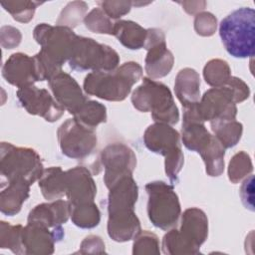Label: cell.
<instances>
[{
  "label": "cell",
  "instance_id": "d4e9b609",
  "mask_svg": "<svg viewBox=\"0 0 255 255\" xmlns=\"http://www.w3.org/2000/svg\"><path fill=\"white\" fill-rule=\"evenodd\" d=\"M181 133L184 146L199 154L209 146L214 138V135L207 130L204 124L198 122L182 123Z\"/></svg>",
  "mask_w": 255,
  "mask_h": 255
},
{
  "label": "cell",
  "instance_id": "e0dca14e",
  "mask_svg": "<svg viewBox=\"0 0 255 255\" xmlns=\"http://www.w3.org/2000/svg\"><path fill=\"white\" fill-rule=\"evenodd\" d=\"M2 76L7 83L21 89L39 82L34 57L18 52L12 54L2 67Z\"/></svg>",
  "mask_w": 255,
  "mask_h": 255
},
{
  "label": "cell",
  "instance_id": "8992f818",
  "mask_svg": "<svg viewBox=\"0 0 255 255\" xmlns=\"http://www.w3.org/2000/svg\"><path fill=\"white\" fill-rule=\"evenodd\" d=\"M0 153L1 188L17 179L33 184L42 176L43 162L35 149L2 141Z\"/></svg>",
  "mask_w": 255,
  "mask_h": 255
},
{
  "label": "cell",
  "instance_id": "7a4b0ae2",
  "mask_svg": "<svg viewBox=\"0 0 255 255\" xmlns=\"http://www.w3.org/2000/svg\"><path fill=\"white\" fill-rule=\"evenodd\" d=\"M142 77L141 66L133 61L126 62L112 71H93L84 80L86 94L102 100L124 101L132 86Z\"/></svg>",
  "mask_w": 255,
  "mask_h": 255
},
{
  "label": "cell",
  "instance_id": "2e32d148",
  "mask_svg": "<svg viewBox=\"0 0 255 255\" xmlns=\"http://www.w3.org/2000/svg\"><path fill=\"white\" fill-rule=\"evenodd\" d=\"M48 84L58 104L73 116L89 100L78 82L63 71L53 76L48 81Z\"/></svg>",
  "mask_w": 255,
  "mask_h": 255
},
{
  "label": "cell",
  "instance_id": "6da1fadb",
  "mask_svg": "<svg viewBox=\"0 0 255 255\" xmlns=\"http://www.w3.org/2000/svg\"><path fill=\"white\" fill-rule=\"evenodd\" d=\"M33 37L41 46L34 56L39 81H49L69 62L78 35L71 28L42 23L34 28Z\"/></svg>",
  "mask_w": 255,
  "mask_h": 255
},
{
  "label": "cell",
  "instance_id": "4dcf8cb0",
  "mask_svg": "<svg viewBox=\"0 0 255 255\" xmlns=\"http://www.w3.org/2000/svg\"><path fill=\"white\" fill-rule=\"evenodd\" d=\"M203 77L209 86L217 88L224 86L228 82L231 78V70L226 61L212 59L204 66Z\"/></svg>",
  "mask_w": 255,
  "mask_h": 255
},
{
  "label": "cell",
  "instance_id": "e575fe53",
  "mask_svg": "<svg viewBox=\"0 0 255 255\" xmlns=\"http://www.w3.org/2000/svg\"><path fill=\"white\" fill-rule=\"evenodd\" d=\"M84 24L91 32L113 35L114 23L100 7L94 8L86 15Z\"/></svg>",
  "mask_w": 255,
  "mask_h": 255
},
{
  "label": "cell",
  "instance_id": "7bdbcfd3",
  "mask_svg": "<svg viewBox=\"0 0 255 255\" xmlns=\"http://www.w3.org/2000/svg\"><path fill=\"white\" fill-rule=\"evenodd\" d=\"M240 196L244 206L254 211V176L252 174L243 181L240 188Z\"/></svg>",
  "mask_w": 255,
  "mask_h": 255
},
{
  "label": "cell",
  "instance_id": "9a60e30c",
  "mask_svg": "<svg viewBox=\"0 0 255 255\" xmlns=\"http://www.w3.org/2000/svg\"><path fill=\"white\" fill-rule=\"evenodd\" d=\"M64 237L62 226L48 228L44 225L28 222L22 231L23 254L49 255L54 253L55 243Z\"/></svg>",
  "mask_w": 255,
  "mask_h": 255
},
{
  "label": "cell",
  "instance_id": "1f68e13d",
  "mask_svg": "<svg viewBox=\"0 0 255 255\" xmlns=\"http://www.w3.org/2000/svg\"><path fill=\"white\" fill-rule=\"evenodd\" d=\"M21 224L11 225L8 222H0V248L10 249L15 254H23Z\"/></svg>",
  "mask_w": 255,
  "mask_h": 255
},
{
  "label": "cell",
  "instance_id": "83f0119b",
  "mask_svg": "<svg viewBox=\"0 0 255 255\" xmlns=\"http://www.w3.org/2000/svg\"><path fill=\"white\" fill-rule=\"evenodd\" d=\"M74 119L84 127L95 129L100 124L107 122V108L97 101L88 100L74 115Z\"/></svg>",
  "mask_w": 255,
  "mask_h": 255
},
{
  "label": "cell",
  "instance_id": "52a82bcc",
  "mask_svg": "<svg viewBox=\"0 0 255 255\" xmlns=\"http://www.w3.org/2000/svg\"><path fill=\"white\" fill-rule=\"evenodd\" d=\"M143 141L150 151L164 156L165 173L170 182L176 184L184 163L178 131L170 125L154 123L145 129Z\"/></svg>",
  "mask_w": 255,
  "mask_h": 255
},
{
  "label": "cell",
  "instance_id": "d6a6232c",
  "mask_svg": "<svg viewBox=\"0 0 255 255\" xmlns=\"http://www.w3.org/2000/svg\"><path fill=\"white\" fill-rule=\"evenodd\" d=\"M43 4L37 1H2L1 6L11 14L14 20L28 23L34 17L36 8Z\"/></svg>",
  "mask_w": 255,
  "mask_h": 255
},
{
  "label": "cell",
  "instance_id": "ee69618b",
  "mask_svg": "<svg viewBox=\"0 0 255 255\" xmlns=\"http://www.w3.org/2000/svg\"><path fill=\"white\" fill-rule=\"evenodd\" d=\"M183 7V9L188 13V14H198L200 11H202L205 8L206 2L205 1H196V2H181L180 3Z\"/></svg>",
  "mask_w": 255,
  "mask_h": 255
},
{
  "label": "cell",
  "instance_id": "5bb4252c",
  "mask_svg": "<svg viewBox=\"0 0 255 255\" xmlns=\"http://www.w3.org/2000/svg\"><path fill=\"white\" fill-rule=\"evenodd\" d=\"M16 96L21 106L30 115L42 117L47 122L54 123L64 115L65 110L46 89H39L32 85L18 89Z\"/></svg>",
  "mask_w": 255,
  "mask_h": 255
},
{
  "label": "cell",
  "instance_id": "b9f144b4",
  "mask_svg": "<svg viewBox=\"0 0 255 255\" xmlns=\"http://www.w3.org/2000/svg\"><path fill=\"white\" fill-rule=\"evenodd\" d=\"M105 243L98 235H89L81 243L79 253H105Z\"/></svg>",
  "mask_w": 255,
  "mask_h": 255
},
{
  "label": "cell",
  "instance_id": "74e56055",
  "mask_svg": "<svg viewBox=\"0 0 255 255\" xmlns=\"http://www.w3.org/2000/svg\"><path fill=\"white\" fill-rule=\"evenodd\" d=\"M217 27L215 16L209 12H200L196 14L194 19L195 32L204 37H209L214 34Z\"/></svg>",
  "mask_w": 255,
  "mask_h": 255
},
{
  "label": "cell",
  "instance_id": "277c9868",
  "mask_svg": "<svg viewBox=\"0 0 255 255\" xmlns=\"http://www.w3.org/2000/svg\"><path fill=\"white\" fill-rule=\"evenodd\" d=\"M219 35L226 51L235 58H248L255 52V11L242 7L219 24Z\"/></svg>",
  "mask_w": 255,
  "mask_h": 255
},
{
  "label": "cell",
  "instance_id": "ab89813d",
  "mask_svg": "<svg viewBox=\"0 0 255 255\" xmlns=\"http://www.w3.org/2000/svg\"><path fill=\"white\" fill-rule=\"evenodd\" d=\"M22 39L20 31L13 26H3L0 30L1 45L5 49H13L17 47Z\"/></svg>",
  "mask_w": 255,
  "mask_h": 255
},
{
  "label": "cell",
  "instance_id": "7402d4cb",
  "mask_svg": "<svg viewBox=\"0 0 255 255\" xmlns=\"http://www.w3.org/2000/svg\"><path fill=\"white\" fill-rule=\"evenodd\" d=\"M30 186L27 180L17 179L3 187L0 192L1 212L8 216L17 214L29 197Z\"/></svg>",
  "mask_w": 255,
  "mask_h": 255
},
{
  "label": "cell",
  "instance_id": "4316f807",
  "mask_svg": "<svg viewBox=\"0 0 255 255\" xmlns=\"http://www.w3.org/2000/svg\"><path fill=\"white\" fill-rule=\"evenodd\" d=\"M70 217L76 226L90 229L99 225L101 212L94 201L73 205L70 204Z\"/></svg>",
  "mask_w": 255,
  "mask_h": 255
},
{
  "label": "cell",
  "instance_id": "f35d334b",
  "mask_svg": "<svg viewBox=\"0 0 255 255\" xmlns=\"http://www.w3.org/2000/svg\"><path fill=\"white\" fill-rule=\"evenodd\" d=\"M98 5L111 19H119L130 11L132 1H100Z\"/></svg>",
  "mask_w": 255,
  "mask_h": 255
},
{
  "label": "cell",
  "instance_id": "30bf717a",
  "mask_svg": "<svg viewBox=\"0 0 255 255\" xmlns=\"http://www.w3.org/2000/svg\"><path fill=\"white\" fill-rule=\"evenodd\" d=\"M57 137L62 153L70 158L84 159L97 148L95 129L84 127L74 118L68 119L59 127Z\"/></svg>",
  "mask_w": 255,
  "mask_h": 255
},
{
  "label": "cell",
  "instance_id": "d6986e66",
  "mask_svg": "<svg viewBox=\"0 0 255 255\" xmlns=\"http://www.w3.org/2000/svg\"><path fill=\"white\" fill-rule=\"evenodd\" d=\"M97 186L90 170L76 166L66 170V196L71 205L94 201Z\"/></svg>",
  "mask_w": 255,
  "mask_h": 255
},
{
  "label": "cell",
  "instance_id": "8fae6325",
  "mask_svg": "<svg viewBox=\"0 0 255 255\" xmlns=\"http://www.w3.org/2000/svg\"><path fill=\"white\" fill-rule=\"evenodd\" d=\"M195 108L202 123L233 121L237 115L233 92L227 85L206 91L199 102L195 104Z\"/></svg>",
  "mask_w": 255,
  "mask_h": 255
},
{
  "label": "cell",
  "instance_id": "7c38bea8",
  "mask_svg": "<svg viewBox=\"0 0 255 255\" xmlns=\"http://www.w3.org/2000/svg\"><path fill=\"white\" fill-rule=\"evenodd\" d=\"M100 160L105 168L104 182L111 188L121 178L132 175L136 166V156L133 150L122 142L107 145L100 154Z\"/></svg>",
  "mask_w": 255,
  "mask_h": 255
},
{
  "label": "cell",
  "instance_id": "f546056e",
  "mask_svg": "<svg viewBox=\"0 0 255 255\" xmlns=\"http://www.w3.org/2000/svg\"><path fill=\"white\" fill-rule=\"evenodd\" d=\"M225 148L214 136L209 146L200 154L204 161L206 173L210 176H219L224 170Z\"/></svg>",
  "mask_w": 255,
  "mask_h": 255
},
{
  "label": "cell",
  "instance_id": "cb8c5ba5",
  "mask_svg": "<svg viewBox=\"0 0 255 255\" xmlns=\"http://www.w3.org/2000/svg\"><path fill=\"white\" fill-rule=\"evenodd\" d=\"M107 229L109 236L117 242L129 241L141 230L140 221L135 212L127 215L110 216Z\"/></svg>",
  "mask_w": 255,
  "mask_h": 255
},
{
  "label": "cell",
  "instance_id": "3957f363",
  "mask_svg": "<svg viewBox=\"0 0 255 255\" xmlns=\"http://www.w3.org/2000/svg\"><path fill=\"white\" fill-rule=\"evenodd\" d=\"M208 236V219L199 208L191 207L181 215L179 229L171 228L162 238L161 248L168 255L200 253V246Z\"/></svg>",
  "mask_w": 255,
  "mask_h": 255
},
{
  "label": "cell",
  "instance_id": "8d00e7d4",
  "mask_svg": "<svg viewBox=\"0 0 255 255\" xmlns=\"http://www.w3.org/2000/svg\"><path fill=\"white\" fill-rule=\"evenodd\" d=\"M159 253V241L154 233L148 230H140L133 237V255H157Z\"/></svg>",
  "mask_w": 255,
  "mask_h": 255
},
{
  "label": "cell",
  "instance_id": "ffe728a7",
  "mask_svg": "<svg viewBox=\"0 0 255 255\" xmlns=\"http://www.w3.org/2000/svg\"><path fill=\"white\" fill-rule=\"evenodd\" d=\"M70 217V203L68 200L56 199L52 202L36 205L28 215V222L57 228L66 223Z\"/></svg>",
  "mask_w": 255,
  "mask_h": 255
},
{
  "label": "cell",
  "instance_id": "44dd1931",
  "mask_svg": "<svg viewBox=\"0 0 255 255\" xmlns=\"http://www.w3.org/2000/svg\"><path fill=\"white\" fill-rule=\"evenodd\" d=\"M174 92L182 107H187L200 100V78L192 68L181 69L176 75Z\"/></svg>",
  "mask_w": 255,
  "mask_h": 255
},
{
  "label": "cell",
  "instance_id": "4fadbf2b",
  "mask_svg": "<svg viewBox=\"0 0 255 255\" xmlns=\"http://www.w3.org/2000/svg\"><path fill=\"white\" fill-rule=\"evenodd\" d=\"M143 48L147 50L144 70L148 78L155 80L168 75L173 67L174 57L167 49L164 33L157 28L147 29Z\"/></svg>",
  "mask_w": 255,
  "mask_h": 255
},
{
  "label": "cell",
  "instance_id": "ac0fdd59",
  "mask_svg": "<svg viewBox=\"0 0 255 255\" xmlns=\"http://www.w3.org/2000/svg\"><path fill=\"white\" fill-rule=\"evenodd\" d=\"M109 189V216L126 215L134 212V205L138 196V187L132 175L121 178Z\"/></svg>",
  "mask_w": 255,
  "mask_h": 255
},
{
  "label": "cell",
  "instance_id": "ba28073f",
  "mask_svg": "<svg viewBox=\"0 0 255 255\" xmlns=\"http://www.w3.org/2000/svg\"><path fill=\"white\" fill-rule=\"evenodd\" d=\"M145 190L148 195L147 216L152 225L162 230L176 227L181 208L173 186L156 180L148 182Z\"/></svg>",
  "mask_w": 255,
  "mask_h": 255
},
{
  "label": "cell",
  "instance_id": "836d02e7",
  "mask_svg": "<svg viewBox=\"0 0 255 255\" xmlns=\"http://www.w3.org/2000/svg\"><path fill=\"white\" fill-rule=\"evenodd\" d=\"M88 11V4L84 1H73L66 5L62 10L59 19L57 20V25L65 26L68 28H74L82 20L85 19L86 13Z\"/></svg>",
  "mask_w": 255,
  "mask_h": 255
},
{
  "label": "cell",
  "instance_id": "d590c367",
  "mask_svg": "<svg viewBox=\"0 0 255 255\" xmlns=\"http://www.w3.org/2000/svg\"><path fill=\"white\" fill-rule=\"evenodd\" d=\"M253 170L251 158L245 151H239L233 155L228 165V178L232 183H237L248 176Z\"/></svg>",
  "mask_w": 255,
  "mask_h": 255
},
{
  "label": "cell",
  "instance_id": "603a6c76",
  "mask_svg": "<svg viewBox=\"0 0 255 255\" xmlns=\"http://www.w3.org/2000/svg\"><path fill=\"white\" fill-rule=\"evenodd\" d=\"M113 35L126 48L138 50L144 47L147 29L130 20H118L114 23Z\"/></svg>",
  "mask_w": 255,
  "mask_h": 255
},
{
  "label": "cell",
  "instance_id": "5b68a950",
  "mask_svg": "<svg viewBox=\"0 0 255 255\" xmlns=\"http://www.w3.org/2000/svg\"><path fill=\"white\" fill-rule=\"evenodd\" d=\"M131 103L139 112H150L155 123L175 125L179 112L169 88L153 79L145 77L131 95Z\"/></svg>",
  "mask_w": 255,
  "mask_h": 255
},
{
  "label": "cell",
  "instance_id": "f1b7e54d",
  "mask_svg": "<svg viewBox=\"0 0 255 255\" xmlns=\"http://www.w3.org/2000/svg\"><path fill=\"white\" fill-rule=\"evenodd\" d=\"M210 127L214 133L213 135L225 149L236 145L240 140L243 131L242 124L235 120L211 123Z\"/></svg>",
  "mask_w": 255,
  "mask_h": 255
},
{
  "label": "cell",
  "instance_id": "9c48e42d",
  "mask_svg": "<svg viewBox=\"0 0 255 255\" xmlns=\"http://www.w3.org/2000/svg\"><path fill=\"white\" fill-rule=\"evenodd\" d=\"M119 54L110 46L96 40L78 36L69 66L74 71H112L118 68Z\"/></svg>",
  "mask_w": 255,
  "mask_h": 255
},
{
  "label": "cell",
  "instance_id": "484cf974",
  "mask_svg": "<svg viewBox=\"0 0 255 255\" xmlns=\"http://www.w3.org/2000/svg\"><path fill=\"white\" fill-rule=\"evenodd\" d=\"M39 187L47 200L60 199L66 195V171L60 166H51L44 169L39 178Z\"/></svg>",
  "mask_w": 255,
  "mask_h": 255
},
{
  "label": "cell",
  "instance_id": "60d3db41",
  "mask_svg": "<svg viewBox=\"0 0 255 255\" xmlns=\"http://www.w3.org/2000/svg\"><path fill=\"white\" fill-rule=\"evenodd\" d=\"M225 85H227L232 90L234 101L236 104L245 101L250 96V90L248 85L237 77L231 76V78L228 80V82Z\"/></svg>",
  "mask_w": 255,
  "mask_h": 255
}]
</instances>
